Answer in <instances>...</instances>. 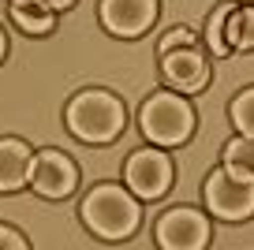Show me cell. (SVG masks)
Returning a JSON list of instances; mask_svg holds the SVG:
<instances>
[{"instance_id": "obj_1", "label": "cell", "mask_w": 254, "mask_h": 250, "mask_svg": "<svg viewBox=\"0 0 254 250\" xmlns=\"http://www.w3.org/2000/svg\"><path fill=\"white\" fill-rule=\"evenodd\" d=\"M138 217H142L138 202L124 187H112V183L94 187L82 202V220L101 239H127L138 228Z\"/></svg>"}, {"instance_id": "obj_2", "label": "cell", "mask_w": 254, "mask_h": 250, "mask_svg": "<svg viewBox=\"0 0 254 250\" xmlns=\"http://www.w3.org/2000/svg\"><path fill=\"white\" fill-rule=\"evenodd\" d=\"M67 131L82 142H112L124 131V105L105 90H82L67 105Z\"/></svg>"}, {"instance_id": "obj_3", "label": "cell", "mask_w": 254, "mask_h": 250, "mask_svg": "<svg viewBox=\"0 0 254 250\" xmlns=\"http://www.w3.org/2000/svg\"><path fill=\"white\" fill-rule=\"evenodd\" d=\"M138 124H142V134L153 142V146H183L194 131V112L183 97H172V94H153L150 101L142 105L138 112Z\"/></svg>"}, {"instance_id": "obj_4", "label": "cell", "mask_w": 254, "mask_h": 250, "mask_svg": "<svg viewBox=\"0 0 254 250\" xmlns=\"http://www.w3.org/2000/svg\"><path fill=\"white\" fill-rule=\"evenodd\" d=\"M206 209L221 220H247L254 213V176H239L228 168H217L206 180Z\"/></svg>"}, {"instance_id": "obj_5", "label": "cell", "mask_w": 254, "mask_h": 250, "mask_svg": "<svg viewBox=\"0 0 254 250\" xmlns=\"http://www.w3.org/2000/svg\"><path fill=\"white\" fill-rule=\"evenodd\" d=\"M124 180L135 198L153 202V198H161L172 187V161L161 149H135L124 164Z\"/></svg>"}, {"instance_id": "obj_6", "label": "cell", "mask_w": 254, "mask_h": 250, "mask_svg": "<svg viewBox=\"0 0 254 250\" xmlns=\"http://www.w3.org/2000/svg\"><path fill=\"white\" fill-rule=\"evenodd\" d=\"M209 243V220L198 209H168L157 220V247L161 250H206Z\"/></svg>"}, {"instance_id": "obj_7", "label": "cell", "mask_w": 254, "mask_h": 250, "mask_svg": "<svg viewBox=\"0 0 254 250\" xmlns=\"http://www.w3.org/2000/svg\"><path fill=\"white\" fill-rule=\"evenodd\" d=\"M75 183H79V172H75V164L64 153H56V149L34 153V164H30L34 194H41V198H67L75 190Z\"/></svg>"}, {"instance_id": "obj_8", "label": "cell", "mask_w": 254, "mask_h": 250, "mask_svg": "<svg viewBox=\"0 0 254 250\" xmlns=\"http://www.w3.org/2000/svg\"><path fill=\"white\" fill-rule=\"evenodd\" d=\"M157 19V0H101V23L116 38H138Z\"/></svg>"}, {"instance_id": "obj_9", "label": "cell", "mask_w": 254, "mask_h": 250, "mask_svg": "<svg viewBox=\"0 0 254 250\" xmlns=\"http://www.w3.org/2000/svg\"><path fill=\"white\" fill-rule=\"evenodd\" d=\"M161 75L172 90H183V94H194V90L206 86L209 78V63L202 60L198 49H176V53L161 56Z\"/></svg>"}, {"instance_id": "obj_10", "label": "cell", "mask_w": 254, "mask_h": 250, "mask_svg": "<svg viewBox=\"0 0 254 250\" xmlns=\"http://www.w3.org/2000/svg\"><path fill=\"white\" fill-rule=\"evenodd\" d=\"M30 164H34V153L26 142H19V138L0 142V194L30 183Z\"/></svg>"}, {"instance_id": "obj_11", "label": "cell", "mask_w": 254, "mask_h": 250, "mask_svg": "<svg viewBox=\"0 0 254 250\" xmlns=\"http://www.w3.org/2000/svg\"><path fill=\"white\" fill-rule=\"evenodd\" d=\"M8 15L19 30L26 34H49L56 26V11L49 8L45 0H11L8 4Z\"/></svg>"}, {"instance_id": "obj_12", "label": "cell", "mask_w": 254, "mask_h": 250, "mask_svg": "<svg viewBox=\"0 0 254 250\" xmlns=\"http://www.w3.org/2000/svg\"><path fill=\"white\" fill-rule=\"evenodd\" d=\"M224 41L232 53H251L254 49V8H232L224 23Z\"/></svg>"}, {"instance_id": "obj_13", "label": "cell", "mask_w": 254, "mask_h": 250, "mask_svg": "<svg viewBox=\"0 0 254 250\" xmlns=\"http://www.w3.org/2000/svg\"><path fill=\"white\" fill-rule=\"evenodd\" d=\"M224 168L239 176H254V138H247V134L232 138L224 146Z\"/></svg>"}, {"instance_id": "obj_14", "label": "cell", "mask_w": 254, "mask_h": 250, "mask_svg": "<svg viewBox=\"0 0 254 250\" xmlns=\"http://www.w3.org/2000/svg\"><path fill=\"white\" fill-rule=\"evenodd\" d=\"M228 11H232V0H228V4H221V8L209 15V23H206V45H209V53H213V56H228V53H232L228 41H224V23H228Z\"/></svg>"}, {"instance_id": "obj_15", "label": "cell", "mask_w": 254, "mask_h": 250, "mask_svg": "<svg viewBox=\"0 0 254 250\" xmlns=\"http://www.w3.org/2000/svg\"><path fill=\"white\" fill-rule=\"evenodd\" d=\"M232 124L239 127V134L254 138V86L243 90V94L232 101Z\"/></svg>"}, {"instance_id": "obj_16", "label": "cell", "mask_w": 254, "mask_h": 250, "mask_svg": "<svg viewBox=\"0 0 254 250\" xmlns=\"http://www.w3.org/2000/svg\"><path fill=\"white\" fill-rule=\"evenodd\" d=\"M176 49H198V41H194V34H190L187 26H176V30H168L165 38H161L157 53L165 56V53H176Z\"/></svg>"}, {"instance_id": "obj_17", "label": "cell", "mask_w": 254, "mask_h": 250, "mask_svg": "<svg viewBox=\"0 0 254 250\" xmlns=\"http://www.w3.org/2000/svg\"><path fill=\"white\" fill-rule=\"evenodd\" d=\"M0 250H30V247H26V239L15 232V228L0 224Z\"/></svg>"}, {"instance_id": "obj_18", "label": "cell", "mask_w": 254, "mask_h": 250, "mask_svg": "<svg viewBox=\"0 0 254 250\" xmlns=\"http://www.w3.org/2000/svg\"><path fill=\"white\" fill-rule=\"evenodd\" d=\"M45 4H49V8H53V11H64V8H71L75 0H45Z\"/></svg>"}, {"instance_id": "obj_19", "label": "cell", "mask_w": 254, "mask_h": 250, "mask_svg": "<svg viewBox=\"0 0 254 250\" xmlns=\"http://www.w3.org/2000/svg\"><path fill=\"white\" fill-rule=\"evenodd\" d=\"M4 53H8V38L0 34V60H4Z\"/></svg>"}]
</instances>
